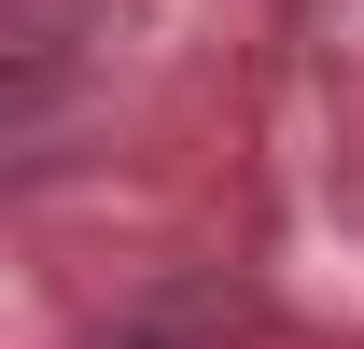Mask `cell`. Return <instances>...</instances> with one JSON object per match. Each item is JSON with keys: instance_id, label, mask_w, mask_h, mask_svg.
Returning <instances> with one entry per match:
<instances>
[{"instance_id": "6da1fadb", "label": "cell", "mask_w": 364, "mask_h": 349, "mask_svg": "<svg viewBox=\"0 0 364 349\" xmlns=\"http://www.w3.org/2000/svg\"><path fill=\"white\" fill-rule=\"evenodd\" d=\"M98 349H210V321H196V307H140V321H112Z\"/></svg>"}]
</instances>
